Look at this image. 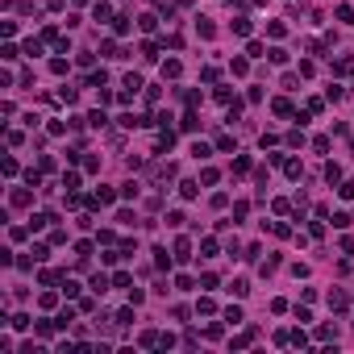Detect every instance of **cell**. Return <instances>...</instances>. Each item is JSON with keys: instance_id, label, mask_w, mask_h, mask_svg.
Returning <instances> with one entry per match:
<instances>
[{"instance_id": "1", "label": "cell", "mask_w": 354, "mask_h": 354, "mask_svg": "<svg viewBox=\"0 0 354 354\" xmlns=\"http://www.w3.org/2000/svg\"><path fill=\"white\" fill-rule=\"evenodd\" d=\"M92 204H96V208H104V204H113V192H108V187H100V192H96V196H92Z\"/></svg>"}, {"instance_id": "2", "label": "cell", "mask_w": 354, "mask_h": 354, "mask_svg": "<svg viewBox=\"0 0 354 354\" xmlns=\"http://www.w3.org/2000/svg\"><path fill=\"white\" fill-rule=\"evenodd\" d=\"M163 75H167V79H179V62H175V59L163 62Z\"/></svg>"}, {"instance_id": "3", "label": "cell", "mask_w": 354, "mask_h": 354, "mask_svg": "<svg viewBox=\"0 0 354 354\" xmlns=\"http://www.w3.org/2000/svg\"><path fill=\"white\" fill-rule=\"evenodd\" d=\"M9 200H13V204H30V192H25V187H17V192H13Z\"/></svg>"}, {"instance_id": "4", "label": "cell", "mask_w": 354, "mask_h": 354, "mask_svg": "<svg viewBox=\"0 0 354 354\" xmlns=\"http://www.w3.org/2000/svg\"><path fill=\"white\" fill-rule=\"evenodd\" d=\"M325 179H329V184H333V179H342V167L329 163V167H325Z\"/></svg>"}]
</instances>
